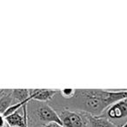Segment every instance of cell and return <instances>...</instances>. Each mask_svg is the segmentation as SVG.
Returning <instances> with one entry per match:
<instances>
[{"label":"cell","instance_id":"6da1fadb","mask_svg":"<svg viewBox=\"0 0 127 127\" xmlns=\"http://www.w3.org/2000/svg\"><path fill=\"white\" fill-rule=\"evenodd\" d=\"M127 99V90L106 91L100 89H80L76 91L72 101L73 107L92 116H100L114 103Z\"/></svg>","mask_w":127,"mask_h":127},{"label":"cell","instance_id":"7a4b0ae2","mask_svg":"<svg viewBox=\"0 0 127 127\" xmlns=\"http://www.w3.org/2000/svg\"><path fill=\"white\" fill-rule=\"evenodd\" d=\"M31 104H33L32 107V112L28 114V126H33L37 122L44 124V125L51 123H56L61 125L60 119L58 116L57 111L47 104L31 100Z\"/></svg>","mask_w":127,"mask_h":127},{"label":"cell","instance_id":"3957f363","mask_svg":"<svg viewBox=\"0 0 127 127\" xmlns=\"http://www.w3.org/2000/svg\"><path fill=\"white\" fill-rule=\"evenodd\" d=\"M58 116L64 127H89L86 113L77 111L67 108L57 111Z\"/></svg>","mask_w":127,"mask_h":127},{"label":"cell","instance_id":"277c9868","mask_svg":"<svg viewBox=\"0 0 127 127\" xmlns=\"http://www.w3.org/2000/svg\"><path fill=\"white\" fill-rule=\"evenodd\" d=\"M102 115L111 120L118 127H122L127 122V99H123L112 104Z\"/></svg>","mask_w":127,"mask_h":127},{"label":"cell","instance_id":"5b68a950","mask_svg":"<svg viewBox=\"0 0 127 127\" xmlns=\"http://www.w3.org/2000/svg\"><path fill=\"white\" fill-rule=\"evenodd\" d=\"M31 100L37 102H48L55 97L58 91L51 89H29Z\"/></svg>","mask_w":127,"mask_h":127},{"label":"cell","instance_id":"8992f818","mask_svg":"<svg viewBox=\"0 0 127 127\" xmlns=\"http://www.w3.org/2000/svg\"><path fill=\"white\" fill-rule=\"evenodd\" d=\"M86 116L89 127H118L111 120H109L103 115L92 116V115L86 114Z\"/></svg>","mask_w":127,"mask_h":127},{"label":"cell","instance_id":"52a82bcc","mask_svg":"<svg viewBox=\"0 0 127 127\" xmlns=\"http://www.w3.org/2000/svg\"><path fill=\"white\" fill-rule=\"evenodd\" d=\"M11 94L14 104L31 101L29 89H14L11 91Z\"/></svg>","mask_w":127,"mask_h":127},{"label":"cell","instance_id":"ba28073f","mask_svg":"<svg viewBox=\"0 0 127 127\" xmlns=\"http://www.w3.org/2000/svg\"><path fill=\"white\" fill-rule=\"evenodd\" d=\"M11 91L12 90L7 89L5 94L0 98V114L4 115V112L6 111V110H7L11 105L14 104L12 94H11Z\"/></svg>","mask_w":127,"mask_h":127},{"label":"cell","instance_id":"9c48e42d","mask_svg":"<svg viewBox=\"0 0 127 127\" xmlns=\"http://www.w3.org/2000/svg\"><path fill=\"white\" fill-rule=\"evenodd\" d=\"M76 91L77 89H62V90H59L58 92L61 95L62 97L65 99H71L74 97L75 94H76Z\"/></svg>","mask_w":127,"mask_h":127},{"label":"cell","instance_id":"30bf717a","mask_svg":"<svg viewBox=\"0 0 127 127\" xmlns=\"http://www.w3.org/2000/svg\"><path fill=\"white\" fill-rule=\"evenodd\" d=\"M6 125L7 123H6L5 118L4 117V115L0 114V127H4Z\"/></svg>","mask_w":127,"mask_h":127},{"label":"cell","instance_id":"8fae6325","mask_svg":"<svg viewBox=\"0 0 127 127\" xmlns=\"http://www.w3.org/2000/svg\"><path fill=\"white\" fill-rule=\"evenodd\" d=\"M44 127H64V126H62V125H59V124L51 123V124H48V125H44Z\"/></svg>","mask_w":127,"mask_h":127},{"label":"cell","instance_id":"7c38bea8","mask_svg":"<svg viewBox=\"0 0 127 127\" xmlns=\"http://www.w3.org/2000/svg\"><path fill=\"white\" fill-rule=\"evenodd\" d=\"M5 92H6V89H0V98L5 94Z\"/></svg>","mask_w":127,"mask_h":127},{"label":"cell","instance_id":"4fadbf2b","mask_svg":"<svg viewBox=\"0 0 127 127\" xmlns=\"http://www.w3.org/2000/svg\"><path fill=\"white\" fill-rule=\"evenodd\" d=\"M122 127H127V122H126V123H125V125H123V126H122Z\"/></svg>","mask_w":127,"mask_h":127},{"label":"cell","instance_id":"5bb4252c","mask_svg":"<svg viewBox=\"0 0 127 127\" xmlns=\"http://www.w3.org/2000/svg\"><path fill=\"white\" fill-rule=\"evenodd\" d=\"M25 127H28V125H26V126H25Z\"/></svg>","mask_w":127,"mask_h":127},{"label":"cell","instance_id":"9a60e30c","mask_svg":"<svg viewBox=\"0 0 127 127\" xmlns=\"http://www.w3.org/2000/svg\"><path fill=\"white\" fill-rule=\"evenodd\" d=\"M28 127H29V126H28Z\"/></svg>","mask_w":127,"mask_h":127}]
</instances>
